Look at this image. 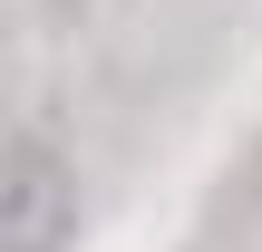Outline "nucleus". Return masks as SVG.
<instances>
[{
  "label": "nucleus",
  "mask_w": 262,
  "mask_h": 252,
  "mask_svg": "<svg viewBox=\"0 0 262 252\" xmlns=\"http://www.w3.org/2000/svg\"><path fill=\"white\" fill-rule=\"evenodd\" d=\"M78 243V175L49 136H0V252Z\"/></svg>",
  "instance_id": "f257e3e1"
}]
</instances>
